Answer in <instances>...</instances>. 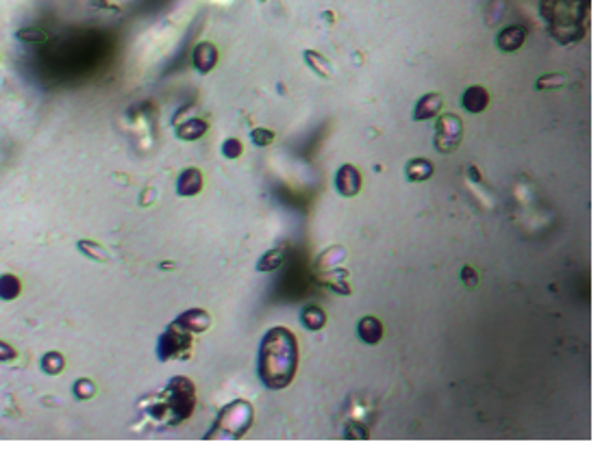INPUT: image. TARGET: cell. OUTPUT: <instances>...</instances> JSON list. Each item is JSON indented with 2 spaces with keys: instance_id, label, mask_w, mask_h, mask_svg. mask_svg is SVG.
I'll use <instances>...</instances> for the list:
<instances>
[{
  "instance_id": "obj_20",
  "label": "cell",
  "mask_w": 611,
  "mask_h": 462,
  "mask_svg": "<svg viewBox=\"0 0 611 462\" xmlns=\"http://www.w3.org/2000/svg\"><path fill=\"white\" fill-rule=\"evenodd\" d=\"M76 248H78V252H81L83 256H87L89 260H96V263H105V260H109L107 250L101 244L92 241V239H78L76 241Z\"/></svg>"
},
{
  "instance_id": "obj_22",
  "label": "cell",
  "mask_w": 611,
  "mask_h": 462,
  "mask_svg": "<svg viewBox=\"0 0 611 462\" xmlns=\"http://www.w3.org/2000/svg\"><path fill=\"white\" fill-rule=\"evenodd\" d=\"M20 293H22V283H20L17 276H13V274L0 276V299L11 302V299H15Z\"/></svg>"
},
{
  "instance_id": "obj_3",
  "label": "cell",
  "mask_w": 611,
  "mask_h": 462,
  "mask_svg": "<svg viewBox=\"0 0 611 462\" xmlns=\"http://www.w3.org/2000/svg\"><path fill=\"white\" fill-rule=\"evenodd\" d=\"M252 419H254V410L252 404L246 399H233L231 404H227L218 417H215V424L209 428L207 432V440H215V438H242L250 426H252Z\"/></svg>"
},
{
  "instance_id": "obj_19",
  "label": "cell",
  "mask_w": 611,
  "mask_h": 462,
  "mask_svg": "<svg viewBox=\"0 0 611 462\" xmlns=\"http://www.w3.org/2000/svg\"><path fill=\"white\" fill-rule=\"evenodd\" d=\"M331 280L326 283V280H322V285L326 287V289H331V291H335V293H340V295H350V283H348V271L346 269H329V274H326Z\"/></svg>"
},
{
  "instance_id": "obj_5",
  "label": "cell",
  "mask_w": 611,
  "mask_h": 462,
  "mask_svg": "<svg viewBox=\"0 0 611 462\" xmlns=\"http://www.w3.org/2000/svg\"><path fill=\"white\" fill-rule=\"evenodd\" d=\"M461 135H463V122L457 113H444L436 122V135H433V146L440 154H452L459 144H461Z\"/></svg>"
},
{
  "instance_id": "obj_25",
  "label": "cell",
  "mask_w": 611,
  "mask_h": 462,
  "mask_svg": "<svg viewBox=\"0 0 611 462\" xmlns=\"http://www.w3.org/2000/svg\"><path fill=\"white\" fill-rule=\"evenodd\" d=\"M242 152H244V146H242V142L238 137H229V139H224V142H222V156L224 158L235 161V158L242 156Z\"/></svg>"
},
{
  "instance_id": "obj_21",
  "label": "cell",
  "mask_w": 611,
  "mask_h": 462,
  "mask_svg": "<svg viewBox=\"0 0 611 462\" xmlns=\"http://www.w3.org/2000/svg\"><path fill=\"white\" fill-rule=\"evenodd\" d=\"M39 367H42L46 375H59L66 369V358L62 352H46L39 358Z\"/></svg>"
},
{
  "instance_id": "obj_28",
  "label": "cell",
  "mask_w": 611,
  "mask_h": 462,
  "mask_svg": "<svg viewBox=\"0 0 611 462\" xmlns=\"http://www.w3.org/2000/svg\"><path fill=\"white\" fill-rule=\"evenodd\" d=\"M461 280H463V285L470 289V287H477V271L472 269V267H461Z\"/></svg>"
},
{
  "instance_id": "obj_9",
  "label": "cell",
  "mask_w": 611,
  "mask_h": 462,
  "mask_svg": "<svg viewBox=\"0 0 611 462\" xmlns=\"http://www.w3.org/2000/svg\"><path fill=\"white\" fill-rule=\"evenodd\" d=\"M444 107V96L440 91H431L418 98L416 107H413V119L416 122H424V119L436 117Z\"/></svg>"
},
{
  "instance_id": "obj_8",
  "label": "cell",
  "mask_w": 611,
  "mask_h": 462,
  "mask_svg": "<svg viewBox=\"0 0 611 462\" xmlns=\"http://www.w3.org/2000/svg\"><path fill=\"white\" fill-rule=\"evenodd\" d=\"M215 64H218V48L211 42H201L196 44L192 50V66L194 70H199L201 74H209Z\"/></svg>"
},
{
  "instance_id": "obj_6",
  "label": "cell",
  "mask_w": 611,
  "mask_h": 462,
  "mask_svg": "<svg viewBox=\"0 0 611 462\" xmlns=\"http://www.w3.org/2000/svg\"><path fill=\"white\" fill-rule=\"evenodd\" d=\"M335 191H338L342 198H354L359 195L361 191V185H364V178H361V172L354 167L352 163H344L338 167V172H335Z\"/></svg>"
},
{
  "instance_id": "obj_12",
  "label": "cell",
  "mask_w": 611,
  "mask_h": 462,
  "mask_svg": "<svg viewBox=\"0 0 611 462\" xmlns=\"http://www.w3.org/2000/svg\"><path fill=\"white\" fill-rule=\"evenodd\" d=\"M357 334H359V338L364 341L366 345H377V343H381V338L385 334V328L381 324V319L372 317V315H366V317L359 319Z\"/></svg>"
},
{
  "instance_id": "obj_27",
  "label": "cell",
  "mask_w": 611,
  "mask_h": 462,
  "mask_svg": "<svg viewBox=\"0 0 611 462\" xmlns=\"http://www.w3.org/2000/svg\"><path fill=\"white\" fill-rule=\"evenodd\" d=\"M13 360H17V350L7 341H0V363H13Z\"/></svg>"
},
{
  "instance_id": "obj_7",
  "label": "cell",
  "mask_w": 611,
  "mask_h": 462,
  "mask_svg": "<svg viewBox=\"0 0 611 462\" xmlns=\"http://www.w3.org/2000/svg\"><path fill=\"white\" fill-rule=\"evenodd\" d=\"M174 324L189 334H203L211 328V315L205 308H189L174 319Z\"/></svg>"
},
{
  "instance_id": "obj_4",
  "label": "cell",
  "mask_w": 611,
  "mask_h": 462,
  "mask_svg": "<svg viewBox=\"0 0 611 462\" xmlns=\"http://www.w3.org/2000/svg\"><path fill=\"white\" fill-rule=\"evenodd\" d=\"M192 350H194L192 334L176 326L174 321L159 334V338H157V358H159L161 363L172 358H187Z\"/></svg>"
},
{
  "instance_id": "obj_15",
  "label": "cell",
  "mask_w": 611,
  "mask_h": 462,
  "mask_svg": "<svg viewBox=\"0 0 611 462\" xmlns=\"http://www.w3.org/2000/svg\"><path fill=\"white\" fill-rule=\"evenodd\" d=\"M433 174H436V167H433V163L429 158H411L407 161L405 165V176L409 183H424V180L433 178Z\"/></svg>"
},
{
  "instance_id": "obj_18",
  "label": "cell",
  "mask_w": 611,
  "mask_h": 462,
  "mask_svg": "<svg viewBox=\"0 0 611 462\" xmlns=\"http://www.w3.org/2000/svg\"><path fill=\"white\" fill-rule=\"evenodd\" d=\"M303 59H305L307 68L313 70V72L318 74L320 78H329V76L333 74L331 61H329V59H326L322 52H318V50H305Z\"/></svg>"
},
{
  "instance_id": "obj_24",
  "label": "cell",
  "mask_w": 611,
  "mask_h": 462,
  "mask_svg": "<svg viewBox=\"0 0 611 462\" xmlns=\"http://www.w3.org/2000/svg\"><path fill=\"white\" fill-rule=\"evenodd\" d=\"M250 139H252V144L257 148H268L270 144H274L277 135H274V131H270V128H252L250 131Z\"/></svg>"
},
{
  "instance_id": "obj_1",
  "label": "cell",
  "mask_w": 611,
  "mask_h": 462,
  "mask_svg": "<svg viewBox=\"0 0 611 462\" xmlns=\"http://www.w3.org/2000/svg\"><path fill=\"white\" fill-rule=\"evenodd\" d=\"M299 338L289 328L274 326L270 328L257 354V375L270 391H283L287 389L299 371Z\"/></svg>"
},
{
  "instance_id": "obj_13",
  "label": "cell",
  "mask_w": 611,
  "mask_h": 462,
  "mask_svg": "<svg viewBox=\"0 0 611 462\" xmlns=\"http://www.w3.org/2000/svg\"><path fill=\"white\" fill-rule=\"evenodd\" d=\"M489 105V94L481 85H472L461 94V107L468 113H483Z\"/></svg>"
},
{
  "instance_id": "obj_23",
  "label": "cell",
  "mask_w": 611,
  "mask_h": 462,
  "mask_svg": "<svg viewBox=\"0 0 611 462\" xmlns=\"http://www.w3.org/2000/svg\"><path fill=\"white\" fill-rule=\"evenodd\" d=\"M72 395L78 399V401H87L96 395V385L92 382L89 378H78L74 387H72Z\"/></svg>"
},
{
  "instance_id": "obj_2",
  "label": "cell",
  "mask_w": 611,
  "mask_h": 462,
  "mask_svg": "<svg viewBox=\"0 0 611 462\" xmlns=\"http://www.w3.org/2000/svg\"><path fill=\"white\" fill-rule=\"evenodd\" d=\"M196 410V387L189 378L174 375L166 389L157 395V399L150 406H146V412L154 421H164L168 426H179L187 417H192Z\"/></svg>"
},
{
  "instance_id": "obj_26",
  "label": "cell",
  "mask_w": 611,
  "mask_h": 462,
  "mask_svg": "<svg viewBox=\"0 0 611 462\" xmlns=\"http://www.w3.org/2000/svg\"><path fill=\"white\" fill-rule=\"evenodd\" d=\"M561 85H566V76H557V74H550L538 80V89H550V87H561Z\"/></svg>"
},
{
  "instance_id": "obj_16",
  "label": "cell",
  "mask_w": 611,
  "mask_h": 462,
  "mask_svg": "<svg viewBox=\"0 0 611 462\" xmlns=\"http://www.w3.org/2000/svg\"><path fill=\"white\" fill-rule=\"evenodd\" d=\"M287 246H279V248H272L268 250L266 254H261L259 263H257V271L261 274H268V271H277L287 258Z\"/></svg>"
},
{
  "instance_id": "obj_14",
  "label": "cell",
  "mask_w": 611,
  "mask_h": 462,
  "mask_svg": "<svg viewBox=\"0 0 611 462\" xmlns=\"http://www.w3.org/2000/svg\"><path fill=\"white\" fill-rule=\"evenodd\" d=\"M209 131V122L203 117H189L185 122H181L174 128V135L181 139V142H196V139L205 137Z\"/></svg>"
},
{
  "instance_id": "obj_17",
  "label": "cell",
  "mask_w": 611,
  "mask_h": 462,
  "mask_svg": "<svg viewBox=\"0 0 611 462\" xmlns=\"http://www.w3.org/2000/svg\"><path fill=\"white\" fill-rule=\"evenodd\" d=\"M301 324H303L307 330H311V332L322 330V328L326 326V313H324V308L315 306V304L303 308V313H301Z\"/></svg>"
},
{
  "instance_id": "obj_11",
  "label": "cell",
  "mask_w": 611,
  "mask_h": 462,
  "mask_svg": "<svg viewBox=\"0 0 611 462\" xmlns=\"http://www.w3.org/2000/svg\"><path fill=\"white\" fill-rule=\"evenodd\" d=\"M524 42H526V27L522 24H511L496 35V46L503 52H516L522 48Z\"/></svg>"
},
{
  "instance_id": "obj_10",
  "label": "cell",
  "mask_w": 611,
  "mask_h": 462,
  "mask_svg": "<svg viewBox=\"0 0 611 462\" xmlns=\"http://www.w3.org/2000/svg\"><path fill=\"white\" fill-rule=\"evenodd\" d=\"M203 191V172L199 167H185L176 178V193L181 198H194Z\"/></svg>"
}]
</instances>
